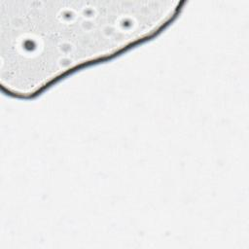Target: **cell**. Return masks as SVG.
Masks as SVG:
<instances>
[{
  "label": "cell",
  "mask_w": 249,
  "mask_h": 249,
  "mask_svg": "<svg viewBox=\"0 0 249 249\" xmlns=\"http://www.w3.org/2000/svg\"><path fill=\"white\" fill-rule=\"evenodd\" d=\"M2 90L32 98L66 76L107 61L175 19L159 2H0Z\"/></svg>",
  "instance_id": "cell-1"
}]
</instances>
